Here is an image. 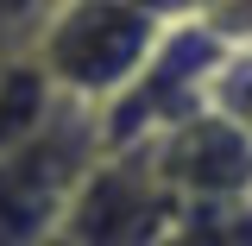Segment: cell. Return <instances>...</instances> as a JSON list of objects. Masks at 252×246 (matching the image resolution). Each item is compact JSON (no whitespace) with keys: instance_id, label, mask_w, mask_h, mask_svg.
Masks as SVG:
<instances>
[{"instance_id":"3957f363","label":"cell","mask_w":252,"mask_h":246,"mask_svg":"<svg viewBox=\"0 0 252 246\" xmlns=\"http://www.w3.org/2000/svg\"><path fill=\"white\" fill-rule=\"evenodd\" d=\"M170 215H177V196L158 177L152 152L126 145V152H101V164L82 177L57 240L63 246H158Z\"/></svg>"},{"instance_id":"8992f818","label":"cell","mask_w":252,"mask_h":246,"mask_svg":"<svg viewBox=\"0 0 252 246\" xmlns=\"http://www.w3.org/2000/svg\"><path fill=\"white\" fill-rule=\"evenodd\" d=\"M158 246H252V196L220 202H177Z\"/></svg>"},{"instance_id":"277c9868","label":"cell","mask_w":252,"mask_h":246,"mask_svg":"<svg viewBox=\"0 0 252 246\" xmlns=\"http://www.w3.org/2000/svg\"><path fill=\"white\" fill-rule=\"evenodd\" d=\"M158 177L177 202H220V196H252V133L227 120L220 107H202L177 120L170 133L145 139Z\"/></svg>"},{"instance_id":"52a82bcc","label":"cell","mask_w":252,"mask_h":246,"mask_svg":"<svg viewBox=\"0 0 252 246\" xmlns=\"http://www.w3.org/2000/svg\"><path fill=\"white\" fill-rule=\"evenodd\" d=\"M189 19L202 32H215L227 51H252V0H195Z\"/></svg>"},{"instance_id":"6da1fadb","label":"cell","mask_w":252,"mask_h":246,"mask_svg":"<svg viewBox=\"0 0 252 246\" xmlns=\"http://www.w3.org/2000/svg\"><path fill=\"white\" fill-rule=\"evenodd\" d=\"M164 38V19L126 6V0H51L44 26L26 51L51 76V89L76 107H107L114 95L145 70Z\"/></svg>"},{"instance_id":"7a4b0ae2","label":"cell","mask_w":252,"mask_h":246,"mask_svg":"<svg viewBox=\"0 0 252 246\" xmlns=\"http://www.w3.org/2000/svg\"><path fill=\"white\" fill-rule=\"evenodd\" d=\"M107 152L101 114L63 101L44 133H32L26 145L0 152V246H51L57 240L69 196L82 189L94 164Z\"/></svg>"},{"instance_id":"ba28073f","label":"cell","mask_w":252,"mask_h":246,"mask_svg":"<svg viewBox=\"0 0 252 246\" xmlns=\"http://www.w3.org/2000/svg\"><path fill=\"white\" fill-rule=\"evenodd\" d=\"M44 13H51V0H0V57L26 51L44 26Z\"/></svg>"},{"instance_id":"5b68a950","label":"cell","mask_w":252,"mask_h":246,"mask_svg":"<svg viewBox=\"0 0 252 246\" xmlns=\"http://www.w3.org/2000/svg\"><path fill=\"white\" fill-rule=\"evenodd\" d=\"M57 107H63V95L51 89V76L38 70L32 51L0 57V152H13V145H26L32 133H44Z\"/></svg>"}]
</instances>
